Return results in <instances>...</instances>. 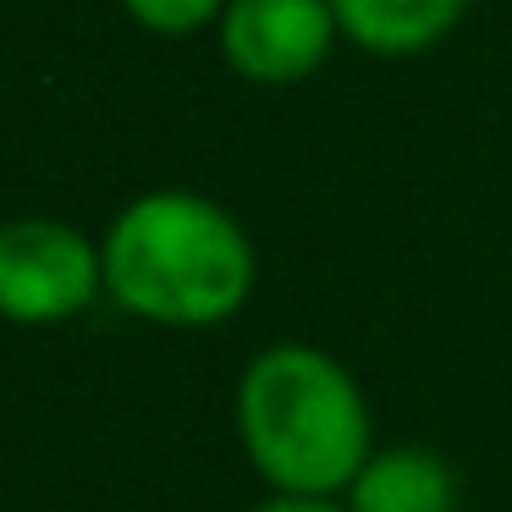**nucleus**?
<instances>
[{"label":"nucleus","mask_w":512,"mask_h":512,"mask_svg":"<svg viewBox=\"0 0 512 512\" xmlns=\"http://www.w3.org/2000/svg\"><path fill=\"white\" fill-rule=\"evenodd\" d=\"M105 281L160 325H215L248 298L254 254L237 221L188 193H149L105 243Z\"/></svg>","instance_id":"obj_1"},{"label":"nucleus","mask_w":512,"mask_h":512,"mask_svg":"<svg viewBox=\"0 0 512 512\" xmlns=\"http://www.w3.org/2000/svg\"><path fill=\"white\" fill-rule=\"evenodd\" d=\"M237 424L259 474L292 496H325L364 474V397L347 369L314 347L259 353L237 391Z\"/></svg>","instance_id":"obj_2"},{"label":"nucleus","mask_w":512,"mask_h":512,"mask_svg":"<svg viewBox=\"0 0 512 512\" xmlns=\"http://www.w3.org/2000/svg\"><path fill=\"white\" fill-rule=\"evenodd\" d=\"M100 287V259L61 221L0 226V314L17 325H50L78 314Z\"/></svg>","instance_id":"obj_3"},{"label":"nucleus","mask_w":512,"mask_h":512,"mask_svg":"<svg viewBox=\"0 0 512 512\" xmlns=\"http://www.w3.org/2000/svg\"><path fill=\"white\" fill-rule=\"evenodd\" d=\"M325 39H331L325 0H237L226 12L232 67L265 83L303 78L325 56Z\"/></svg>","instance_id":"obj_4"},{"label":"nucleus","mask_w":512,"mask_h":512,"mask_svg":"<svg viewBox=\"0 0 512 512\" xmlns=\"http://www.w3.org/2000/svg\"><path fill=\"white\" fill-rule=\"evenodd\" d=\"M353 512H452V479L424 452H386L353 479Z\"/></svg>","instance_id":"obj_5"},{"label":"nucleus","mask_w":512,"mask_h":512,"mask_svg":"<svg viewBox=\"0 0 512 512\" xmlns=\"http://www.w3.org/2000/svg\"><path fill=\"white\" fill-rule=\"evenodd\" d=\"M347 34H358L375 50H413L435 39L457 17L463 0H331Z\"/></svg>","instance_id":"obj_6"},{"label":"nucleus","mask_w":512,"mask_h":512,"mask_svg":"<svg viewBox=\"0 0 512 512\" xmlns=\"http://www.w3.org/2000/svg\"><path fill=\"white\" fill-rule=\"evenodd\" d=\"M127 6H133L144 23H155V28H193L215 0H127Z\"/></svg>","instance_id":"obj_7"},{"label":"nucleus","mask_w":512,"mask_h":512,"mask_svg":"<svg viewBox=\"0 0 512 512\" xmlns=\"http://www.w3.org/2000/svg\"><path fill=\"white\" fill-rule=\"evenodd\" d=\"M259 512H336V507H325V501H270Z\"/></svg>","instance_id":"obj_8"}]
</instances>
